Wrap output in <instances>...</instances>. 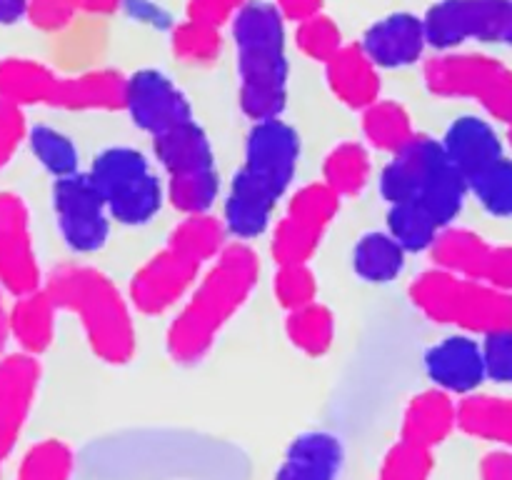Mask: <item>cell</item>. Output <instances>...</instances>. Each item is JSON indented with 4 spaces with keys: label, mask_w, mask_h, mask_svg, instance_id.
<instances>
[{
    "label": "cell",
    "mask_w": 512,
    "mask_h": 480,
    "mask_svg": "<svg viewBox=\"0 0 512 480\" xmlns=\"http://www.w3.org/2000/svg\"><path fill=\"white\" fill-rule=\"evenodd\" d=\"M455 428V405L448 393L443 390H428L413 398L408 413L403 420V440L405 443L420 445V448H433L443 443Z\"/></svg>",
    "instance_id": "obj_23"
},
{
    "label": "cell",
    "mask_w": 512,
    "mask_h": 480,
    "mask_svg": "<svg viewBox=\"0 0 512 480\" xmlns=\"http://www.w3.org/2000/svg\"><path fill=\"white\" fill-rule=\"evenodd\" d=\"M275 290H278L280 303L288 305L290 310H295L313 303L315 280L313 275L308 273V268H305V263L283 265L278 280H275Z\"/></svg>",
    "instance_id": "obj_40"
},
{
    "label": "cell",
    "mask_w": 512,
    "mask_h": 480,
    "mask_svg": "<svg viewBox=\"0 0 512 480\" xmlns=\"http://www.w3.org/2000/svg\"><path fill=\"white\" fill-rule=\"evenodd\" d=\"M125 88H128V78L120 73L95 70L78 78H60L50 105L68 110L125 108Z\"/></svg>",
    "instance_id": "obj_22"
},
{
    "label": "cell",
    "mask_w": 512,
    "mask_h": 480,
    "mask_svg": "<svg viewBox=\"0 0 512 480\" xmlns=\"http://www.w3.org/2000/svg\"><path fill=\"white\" fill-rule=\"evenodd\" d=\"M45 295L55 308H73L83 318L90 343L108 363H125L133 353V328L113 285L95 270L60 268L50 275Z\"/></svg>",
    "instance_id": "obj_4"
},
{
    "label": "cell",
    "mask_w": 512,
    "mask_h": 480,
    "mask_svg": "<svg viewBox=\"0 0 512 480\" xmlns=\"http://www.w3.org/2000/svg\"><path fill=\"white\" fill-rule=\"evenodd\" d=\"M485 375L495 383H512V328L485 335L483 343Z\"/></svg>",
    "instance_id": "obj_41"
},
{
    "label": "cell",
    "mask_w": 512,
    "mask_h": 480,
    "mask_svg": "<svg viewBox=\"0 0 512 480\" xmlns=\"http://www.w3.org/2000/svg\"><path fill=\"white\" fill-rule=\"evenodd\" d=\"M300 138L285 120H255L245 143V163L235 173V183L278 203L298 170Z\"/></svg>",
    "instance_id": "obj_9"
},
{
    "label": "cell",
    "mask_w": 512,
    "mask_h": 480,
    "mask_svg": "<svg viewBox=\"0 0 512 480\" xmlns=\"http://www.w3.org/2000/svg\"><path fill=\"white\" fill-rule=\"evenodd\" d=\"M485 283L512 293V248H493L490 250L488 268H485Z\"/></svg>",
    "instance_id": "obj_45"
},
{
    "label": "cell",
    "mask_w": 512,
    "mask_h": 480,
    "mask_svg": "<svg viewBox=\"0 0 512 480\" xmlns=\"http://www.w3.org/2000/svg\"><path fill=\"white\" fill-rule=\"evenodd\" d=\"M368 153L360 145L345 143L335 148L325 160V185L335 195H353L368 183Z\"/></svg>",
    "instance_id": "obj_33"
},
{
    "label": "cell",
    "mask_w": 512,
    "mask_h": 480,
    "mask_svg": "<svg viewBox=\"0 0 512 480\" xmlns=\"http://www.w3.org/2000/svg\"><path fill=\"white\" fill-rule=\"evenodd\" d=\"M425 373L448 395H473L483 385V345L470 335H448L425 353Z\"/></svg>",
    "instance_id": "obj_15"
},
{
    "label": "cell",
    "mask_w": 512,
    "mask_h": 480,
    "mask_svg": "<svg viewBox=\"0 0 512 480\" xmlns=\"http://www.w3.org/2000/svg\"><path fill=\"white\" fill-rule=\"evenodd\" d=\"M363 128L375 148L393 150V153L403 150L415 135L408 113L398 103H378V100L365 108Z\"/></svg>",
    "instance_id": "obj_30"
},
{
    "label": "cell",
    "mask_w": 512,
    "mask_h": 480,
    "mask_svg": "<svg viewBox=\"0 0 512 480\" xmlns=\"http://www.w3.org/2000/svg\"><path fill=\"white\" fill-rule=\"evenodd\" d=\"M425 83L445 98L478 100L493 118L512 125V70L488 55L450 53L425 65Z\"/></svg>",
    "instance_id": "obj_8"
},
{
    "label": "cell",
    "mask_w": 512,
    "mask_h": 480,
    "mask_svg": "<svg viewBox=\"0 0 512 480\" xmlns=\"http://www.w3.org/2000/svg\"><path fill=\"white\" fill-rule=\"evenodd\" d=\"M38 375L35 355L13 353L0 358V460L15 448L33 405Z\"/></svg>",
    "instance_id": "obj_16"
},
{
    "label": "cell",
    "mask_w": 512,
    "mask_h": 480,
    "mask_svg": "<svg viewBox=\"0 0 512 480\" xmlns=\"http://www.w3.org/2000/svg\"><path fill=\"white\" fill-rule=\"evenodd\" d=\"M425 45L428 35L423 18L413 13H393L365 30L360 50L375 68H405L420 60Z\"/></svg>",
    "instance_id": "obj_17"
},
{
    "label": "cell",
    "mask_w": 512,
    "mask_h": 480,
    "mask_svg": "<svg viewBox=\"0 0 512 480\" xmlns=\"http://www.w3.org/2000/svg\"><path fill=\"white\" fill-rule=\"evenodd\" d=\"M343 448L330 433H305L293 440L275 480H335Z\"/></svg>",
    "instance_id": "obj_20"
},
{
    "label": "cell",
    "mask_w": 512,
    "mask_h": 480,
    "mask_svg": "<svg viewBox=\"0 0 512 480\" xmlns=\"http://www.w3.org/2000/svg\"><path fill=\"white\" fill-rule=\"evenodd\" d=\"M28 143L35 160H38L55 180L78 173V148H75L73 140L65 133H60V130L50 128V125H35L28 133Z\"/></svg>",
    "instance_id": "obj_32"
},
{
    "label": "cell",
    "mask_w": 512,
    "mask_h": 480,
    "mask_svg": "<svg viewBox=\"0 0 512 480\" xmlns=\"http://www.w3.org/2000/svg\"><path fill=\"white\" fill-rule=\"evenodd\" d=\"M125 108L133 115V123L153 138L193 120L188 98L160 70H138L130 75L125 88Z\"/></svg>",
    "instance_id": "obj_14"
},
{
    "label": "cell",
    "mask_w": 512,
    "mask_h": 480,
    "mask_svg": "<svg viewBox=\"0 0 512 480\" xmlns=\"http://www.w3.org/2000/svg\"><path fill=\"white\" fill-rule=\"evenodd\" d=\"M173 50L185 63H213L220 53V33L215 25L188 18L173 28Z\"/></svg>",
    "instance_id": "obj_35"
},
{
    "label": "cell",
    "mask_w": 512,
    "mask_h": 480,
    "mask_svg": "<svg viewBox=\"0 0 512 480\" xmlns=\"http://www.w3.org/2000/svg\"><path fill=\"white\" fill-rule=\"evenodd\" d=\"M200 263L180 250L168 248L155 255L143 270L133 278V300L145 313H160L183 295V290L193 283Z\"/></svg>",
    "instance_id": "obj_18"
},
{
    "label": "cell",
    "mask_w": 512,
    "mask_h": 480,
    "mask_svg": "<svg viewBox=\"0 0 512 480\" xmlns=\"http://www.w3.org/2000/svg\"><path fill=\"white\" fill-rule=\"evenodd\" d=\"M275 8L283 15V20H295V23H303V20L320 15L323 8V0H275Z\"/></svg>",
    "instance_id": "obj_47"
},
{
    "label": "cell",
    "mask_w": 512,
    "mask_h": 480,
    "mask_svg": "<svg viewBox=\"0 0 512 480\" xmlns=\"http://www.w3.org/2000/svg\"><path fill=\"white\" fill-rule=\"evenodd\" d=\"M240 108L248 118H280L288 98L285 20L273 3L245 0L233 15Z\"/></svg>",
    "instance_id": "obj_1"
},
{
    "label": "cell",
    "mask_w": 512,
    "mask_h": 480,
    "mask_svg": "<svg viewBox=\"0 0 512 480\" xmlns=\"http://www.w3.org/2000/svg\"><path fill=\"white\" fill-rule=\"evenodd\" d=\"M245 0H190L188 3V18L203 20L218 28L220 23L233 18L238 8Z\"/></svg>",
    "instance_id": "obj_44"
},
{
    "label": "cell",
    "mask_w": 512,
    "mask_h": 480,
    "mask_svg": "<svg viewBox=\"0 0 512 480\" xmlns=\"http://www.w3.org/2000/svg\"><path fill=\"white\" fill-rule=\"evenodd\" d=\"M413 303L430 318L460 325L473 333L488 335L512 328V293L448 270L420 275L413 285Z\"/></svg>",
    "instance_id": "obj_5"
},
{
    "label": "cell",
    "mask_w": 512,
    "mask_h": 480,
    "mask_svg": "<svg viewBox=\"0 0 512 480\" xmlns=\"http://www.w3.org/2000/svg\"><path fill=\"white\" fill-rule=\"evenodd\" d=\"M380 193L390 205L418 203L440 228H445L463 210L468 183L450 163L440 140L415 133L380 173Z\"/></svg>",
    "instance_id": "obj_2"
},
{
    "label": "cell",
    "mask_w": 512,
    "mask_h": 480,
    "mask_svg": "<svg viewBox=\"0 0 512 480\" xmlns=\"http://www.w3.org/2000/svg\"><path fill=\"white\" fill-rule=\"evenodd\" d=\"M430 468H433V458H430L428 448L400 440L390 450L388 460H385L383 470H380V480H425Z\"/></svg>",
    "instance_id": "obj_39"
},
{
    "label": "cell",
    "mask_w": 512,
    "mask_h": 480,
    "mask_svg": "<svg viewBox=\"0 0 512 480\" xmlns=\"http://www.w3.org/2000/svg\"><path fill=\"white\" fill-rule=\"evenodd\" d=\"M355 273L370 283L395 280L405 268V250L388 233H368L353 250Z\"/></svg>",
    "instance_id": "obj_28"
},
{
    "label": "cell",
    "mask_w": 512,
    "mask_h": 480,
    "mask_svg": "<svg viewBox=\"0 0 512 480\" xmlns=\"http://www.w3.org/2000/svg\"><path fill=\"white\" fill-rule=\"evenodd\" d=\"M483 480H512V450L505 453H493L480 465Z\"/></svg>",
    "instance_id": "obj_48"
},
{
    "label": "cell",
    "mask_w": 512,
    "mask_h": 480,
    "mask_svg": "<svg viewBox=\"0 0 512 480\" xmlns=\"http://www.w3.org/2000/svg\"><path fill=\"white\" fill-rule=\"evenodd\" d=\"M440 145L450 163L460 170L465 183L505 155L498 130L478 115H463V118L453 120Z\"/></svg>",
    "instance_id": "obj_19"
},
{
    "label": "cell",
    "mask_w": 512,
    "mask_h": 480,
    "mask_svg": "<svg viewBox=\"0 0 512 480\" xmlns=\"http://www.w3.org/2000/svg\"><path fill=\"white\" fill-rule=\"evenodd\" d=\"M223 245V225L215 223L208 215H190L183 225L170 238V248L190 255L198 263L215 255Z\"/></svg>",
    "instance_id": "obj_36"
},
{
    "label": "cell",
    "mask_w": 512,
    "mask_h": 480,
    "mask_svg": "<svg viewBox=\"0 0 512 480\" xmlns=\"http://www.w3.org/2000/svg\"><path fill=\"white\" fill-rule=\"evenodd\" d=\"M88 175L115 223L145 225L160 213L165 200L163 180L140 150L128 145L105 148L93 160Z\"/></svg>",
    "instance_id": "obj_6"
},
{
    "label": "cell",
    "mask_w": 512,
    "mask_h": 480,
    "mask_svg": "<svg viewBox=\"0 0 512 480\" xmlns=\"http://www.w3.org/2000/svg\"><path fill=\"white\" fill-rule=\"evenodd\" d=\"M428 43L440 50L468 40L512 48V0H440L423 18Z\"/></svg>",
    "instance_id": "obj_10"
},
{
    "label": "cell",
    "mask_w": 512,
    "mask_h": 480,
    "mask_svg": "<svg viewBox=\"0 0 512 480\" xmlns=\"http://www.w3.org/2000/svg\"><path fill=\"white\" fill-rule=\"evenodd\" d=\"M298 48L303 50L308 58L323 60L328 63L340 48H343V35H340V28L325 15H313V18L303 20L298 25Z\"/></svg>",
    "instance_id": "obj_38"
},
{
    "label": "cell",
    "mask_w": 512,
    "mask_h": 480,
    "mask_svg": "<svg viewBox=\"0 0 512 480\" xmlns=\"http://www.w3.org/2000/svg\"><path fill=\"white\" fill-rule=\"evenodd\" d=\"M155 155L168 170V195L188 215H203L218 198V170L213 148L195 120L155 135Z\"/></svg>",
    "instance_id": "obj_7"
},
{
    "label": "cell",
    "mask_w": 512,
    "mask_h": 480,
    "mask_svg": "<svg viewBox=\"0 0 512 480\" xmlns=\"http://www.w3.org/2000/svg\"><path fill=\"white\" fill-rule=\"evenodd\" d=\"M258 275V263L245 248H228L218 255V265L210 270L170 330V353L183 363H193L213 343L220 325L243 303Z\"/></svg>",
    "instance_id": "obj_3"
},
{
    "label": "cell",
    "mask_w": 512,
    "mask_h": 480,
    "mask_svg": "<svg viewBox=\"0 0 512 480\" xmlns=\"http://www.w3.org/2000/svg\"><path fill=\"white\" fill-rule=\"evenodd\" d=\"M75 15H78V8L73 0H28L25 18L45 33H60L73 25Z\"/></svg>",
    "instance_id": "obj_42"
},
{
    "label": "cell",
    "mask_w": 512,
    "mask_h": 480,
    "mask_svg": "<svg viewBox=\"0 0 512 480\" xmlns=\"http://www.w3.org/2000/svg\"><path fill=\"white\" fill-rule=\"evenodd\" d=\"M328 80L333 93L350 108H368L378 100V68L360 50V45L340 48L328 60Z\"/></svg>",
    "instance_id": "obj_21"
},
{
    "label": "cell",
    "mask_w": 512,
    "mask_h": 480,
    "mask_svg": "<svg viewBox=\"0 0 512 480\" xmlns=\"http://www.w3.org/2000/svg\"><path fill=\"white\" fill-rule=\"evenodd\" d=\"M25 135H28V130H25L23 108L0 100V168L8 163L20 140H25Z\"/></svg>",
    "instance_id": "obj_43"
},
{
    "label": "cell",
    "mask_w": 512,
    "mask_h": 480,
    "mask_svg": "<svg viewBox=\"0 0 512 480\" xmlns=\"http://www.w3.org/2000/svg\"><path fill=\"white\" fill-rule=\"evenodd\" d=\"M0 288L15 298L40 290L28 208L8 190L0 193Z\"/></svg>",
    "instance_id": "obj_13"
},
{
    "label": "cell",
    "mask_w": 512,
    "mask_h": 480,
    "mask_svg": "<svg viewBox=\"0 0 512 480\" xmlns=\"http://www.w3.org/2000/svg\"><path fill=\"white\" fill-rule=\"evenodd\" d=\"M53 208L63 240L75 253H95L110 235V215L88 173L58 178L53 185Z\"/></svg>",
    "instance_id": "obj_11"
},
{
    "label": "cell",
    "mask_w": 512,
    "mask_h": 480,
    "mask_svg": "<svg viewBox=\"0 0 512 480\" xmlns=\"http://www.w3.org/2000/svg\"><path fill=\"white\" fill-rule=\"evenodd\" d=\"M468 193L475 195L483 210L498 218L512 215V158L503 155L468 180Z\"/></svg>",
    "instance_id": "obj_31"
},
{
    "label": "cell",
    "mask_w": 512,
    "mask_h": 480,
    "mask_svg": "<svg viewBox=\"0 0 512 480\" xmlns=\"http://www.w3.org/2000/svg\"><path fill=\"white\" fill-rule=\"evenodd\" d=\"M510 140H512V125H510Z\"/></svg>",
    "instance_id": "obj_52"
},
{
    "label": "cell",
    "mask_w": 512,
    "mask_h": 480,
    "mask_svg": "<svg viewBox=\"0 0 512 480\" xmlns=\"http://www.w3.org/2000/svg\"><path fill=\"white\" fill-rule=\"evenodd\" d=\"M288 333L293 343L303 348L305 353L320 355L330 348V340H333V318L325 308L308 303L293 310Z\"/></svg>",
    "instance_id": "obj_34"
},
{
    "label": "cell",
    "mask_w": 512,
    "mask_h": 480,
    "mask_svg": "<svg viewBox=\"0 0 512 480\" xmlns=\"http://www.w3.org/2000/svg\"><path fill=\"white\" fill-rule=\"evenodd\" d=\"M53 313L55 305L45 295V290L20 295L8 310V333L18 340L20 353H43L53 338Z\"/></svg>",
    "instance_id": "obj_25"
},
{
    "label": "cell",
    "mask_w": 512,
    "mask_h": 480,
    "mask_svg": "<svg viewBox=\"0 0 512 480\" xmlns=\"http://www.w3.org/2000/svg\"><path fill=\"white\" fill-rule=\"evenodd\" d=\"M3 293H5V290L0 288V355H3L5 345H8V340H10V333H8V308H5V303H3Z\"/></svg>",
    "instance_id": "obj_51"
},
{
    "label": "cell",
    "mask_w": 512,
    "mask_h": 480,
    "mask_svg": "<svg viewBox=\"0 0 512 480\" xmlns=\"http://www.w3.org/2000/svg\"><path fill=\"white\" fill-rule=\"evenodd\" d=\"M28 15V0H0V25H15Z\"/></svg>",
    "instance_id": "obj_49"
},
{
    "label": "cell",
    "mask_w": 512,
    "mask_h": 480,
    "mask_svg": "<svg viewBox=\"0 0 512 480\" xmlns=\"http://www.w3.org/2000/svg\"><path fill=\"white\" fill-rule=\"evenodd\" d=\"M53 70L28 58H3L0 60V100L13 103L18 108L35 103H50L55 93Z\"/></svg>",
    "instance_id": "obj_26"
},
{
    "label": "cell",
    "mask_w": 512,
    "mask_h": 480,
    "mask_svg": "<svg viewBox=\"0 0 512 480\" xmlns=\"http://www.w3.org/2000/svg\"><path fill=\"white\" fill-rule=\"evenodd\" d=\"M455 425L475 438L493 440L512 450V400L493 395H465L455 405Z\"/></svg>",
    "instance_id": "obj_24"
},
{
    "label": "cell",
    "mask_w": 512,
    "mask_h": 480,
    "mask_svg": "<svg viewBox=\"0 0 512 480\" xmlns=\"http://www.w3.org/2000/svg\"><path fill=\"white\" fill-rule=\"evenodd\" d=\"M338 210V195L328 185L303 188L290 203L288 215L275 230L273 253L280 265L305 263L310 258L330 218Z\"/></svg>",
    "instance_id": "obj_12"
},
{
    "label": "cell",
    "mask_w": 512,
    "mask_h": 480,
    "mask_svg": "<svg viewBox=\"0 0 512 480\" xmlns=\"http://www.w3.org/2000/svg\"><path fill=\"white\" fill-rule=\"evenodd\" d=\"M70 468V450L58 440H45L28 450L15 480H68Z\"/></svg>",
    "instance_id": "obj_37"
},
{
    "label": "cell",
    "mask_w": 512,
    "mask_h": 480,
    "mask_svg": "<svg viewBox=\"0 0 512 480\" xmlns=\"http://www.w3.org/2000/svg\"><path fill=\"white\" fill-rule=\"evenodd\" d=\"M73 3L88 15H110L123 5V0H73Z\"/></svg>",
    "instance_id": "obj_50"
},
{
    "label": "cell",
    "mask_w": 512,
    "mask_h": 480,
    "mask_svg": "<svg viewBox=\"0 0 512 480\" xmlns=\"http://www.w3.org/2000/svg\"><path fill=\"white\" fill-rule=\"evenodd\" d=\"M440 225L418 203H393L388 210V235L405 250L420 253L433 248Z\"/></svg>",
    "instance_id": "obj_29"
},
{
    "label": "cell",
    "mask_w": 512,
    "mask_h": 480,
    "mask_svg": "<svg viewBox=\"0 0 512 480\" xmlns=\"http://www.w3.org/2000/svg\"><path fill=\"white\" fill-rule=\"evenodd\" d=\"M123 5L130 18H135L138 23L153 25V28H170L173 25L168 10L160 8L153 0H123Z\"/></svg>",
    "instance_id": "obj_46"
},
{
    "label": "cell",
    "mask_w": 512,
    "mask_h": 480,
    "mask_svg": "<svg viewBox=\"0 0 512 480\" xmlns=\"http://www.w3.org/2000/svg\"><path fill=\"white\" fill-rule=\"evenodd\" d=\"M490 245L470 230H445L433 243V255L448 273L463 278H485L490 260Z\"/></svg>",
    "instance_id": "obj_27"
}]
</instances>
